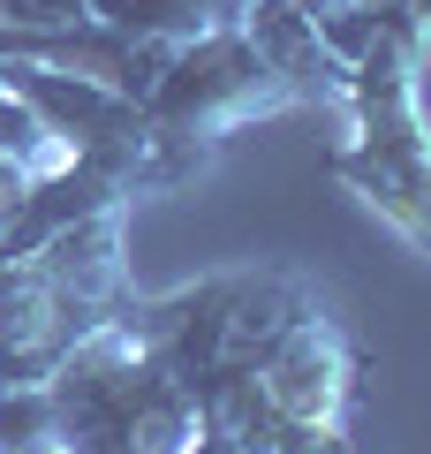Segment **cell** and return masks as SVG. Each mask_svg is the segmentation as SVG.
I'll list each match as a JSON object with an SVG mask.
<instances>
[{
    "label": "cell",
    "mask_w": 431,
    "mask_h": 454,
    "mask_svg": "<svg viewBox=\"0 0 431 454\" xmlns=\"http://www.w3.org/2000/svg\"><path fill=\"white\" fill-rule=\"evenodd\" d=\"M424 53H431L424 23H401V16L379 23V38L349 61V83H341L349 137L333 145L325 167L431 258V129H424V106H416Z\"/></svg>",
    "instance_id": "cell-1"
},
{
    "label": "cell",
    "mask_w": 431,
    "mask_h": 454,
    "mask_svg": "<svg viewBox=\"0 0 431 454\" xmlns=\"http://www.w3.org/2000/svg\"><path fill=\"white\" fill-rule=\"evenodd\" d=\"M356 340L341 333L325 310H310V318H295L280 333V348H272L265 364H257V387H265V402L280 409L287 424H341L349 417V394H356Z\"/></svg>",
    "instance_id": "cell-4"
},
{
    "label": "cell",
    "mask_w": 431,
    "mask_h": 454,
    "mask_svg": "<svg viewBox=\"0 0 431 454\" xmlns=\"http://www.w3.org/2000/svg\"><path fill=\"white\" fill-rule=\"evenodd\" d=\"M280 106H287L280 76L257 61V46L242 38V23H227V31L182 38L137 114H144V129L167 137V145H205L212 152L227 129H242L257 114H280Z\"/></svg>",
    "instance_id": "cell-3"
},
{
    "label": "cell",
    "mask_w": 431,
    "mask_h": 454,
    "mask_svg": "<svg viewBox=\"0 0 431 454\" xmlns=\"http://www.w3.org/2000/svg\"><path fill=\"white\" fill-rule=\"evenodd\" d=\"M265 454H356V447H349L341 424H280V439Z\"/></svg>",
    "instance_id": "cell-8"
},
{
    "label": "cell",
    "mask_w": 431,
    "mask_h": 454,
    "mask_svg": "<svg viewBox=\"0 0 431 454\" xmlns=\"http://www.w3.org/2000/svg\"><path fill=\"white\" fill-rule=\"evenodd\" d=\"M16 454H76L68 439H31V447H16Z\"/></svg>",
    "instance_id": "cell-9"
},
{
    "label": "cell",
    "mask_w": 431,
    "mask_h": 454,
    "mask_svg": "<svg viewBox=\"0 0 431 454\" xmlns=\"http://www.w3.org/2000/svg\"><path fill=\"white\" fill-rule=\"evenodd\" d=\"M242 38H250L257 61L280 76L287 106H341L349 68L325 53V38H318V23H310L303 0H242Z\"/></svg>",
    "instance_id": "cell-5"
},
{
    "label": "cell",
    "mask_w": 431,
    "mask_h": 454,
    "mask_svg": "<svg viewBox=\"0 0 431 454\" xmlns=\"http://www.w3.org/2000/svg\"><path fill=\"white\" fill-rule=\"evenodd\" d=\"M46 394H53V439H68L76 454H190L197 424H205L197 394L114 318L91 325L53 364Z\"/></svg>",
    "instance_id": "cell-2"
},
{
    "label": "cell",
    "mask_w": 431,
    "mask_h": 454,
    "mask_svg": "<svg viewBox=\"0 0 431 454\" xmlns=\"http://www.w3.org/2000/svg\"><path fill=\"white\" fill-rule=\"evenodd\" d=\"M53 439V394L46 387H0V454Z\"/></svg>",
    "instance_id": "cell-7"
},
{
    "label": "cell",
    "mask_w": 431,
    "mask_h": 454,
    "mask_svg": "<svg viewBox=\"0 0 431 454\" xmlns=\"http://www.w3.org/2000/svg\"><path fill=\"white\" fill-rule=\"evenodd\" d=\"M91 16L137 38H197V31H227L242 23V0H91Z\"/></svg>",
    "instance_id": "cell-6"
}]
</instances>
